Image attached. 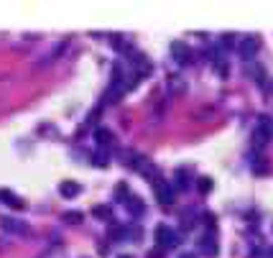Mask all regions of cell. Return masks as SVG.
I'll use <instances>...</instances> for the list:
<instances>
[{"instance_id": "17", "label": "cell", "mask_w": 273, "mask_h": 258, "mask_svg": "<svg viewBox=\"0 0 273 258\" xmlns=\"http://www.w3.org/2000/svg\"><path fill=\"white\" fill-rule=\"evenodd\" d=\"M176 177H179V184H181V187H186V184H189V174H186L184 169H179V171H176Z\"/></svg>"}, {"instance_id": "23", "label": "cell", "mask_w": 273, "mask_h": 258, "mask_svg": "<svg viewBox=\"0 0 273 258\" xmlns=\"http://www.w3.org/2000/svg\"><path fill=\"white\" fill-rule=\"evenodd\" d=\"M120 258H130V255H120Z\"/></svg>"}, {"instance_id": "20", "label": "cell", "mask_w": 273, "mask_h": 258, "mask_svg": "<svg viewBox=\"0 0 273 258\" xmlns=\"http://www.w3.org/2000/svg\"><path fill=\"white\" fill-rule=\"evenodd\" d=\"M164 253V248H156V250H151V258H159Z\"/></svg>"}, {"instance_id": "21", "label": "cell", "mask_w": 273, "mask_h": 258, "mask_svg": "<svg viewBox=\"0 0 273 258\" xmlns=\"http://www.w3.org/2000/svg\"><path fill=\"white\" fill-rule=\"evenodd\" d=\"M179 258H197V255H194V253H181Z\"/></svg>"}, {"instance_id": "24", "label": "cell", "mask_w": 273, "mask_h": 258, "mask_svg": "<svg viewBox=\"0 0 273 258\" xmlns=\"http://www.w3.org/2000/svg\"><path fill=\"white\" fill-rule=\"evenodd\" d=\"M255 258H260V255H255Z\"/></svg>"}, {"instance_id": "15", "label": "cell", "mask_w": 273, "mask_h": 258, "mask_svg": "<svg viewBox=\"0 0 273 258\" xmlns=\"http://www.w3.org/2000/svg\"><path fill=\"white\" fill-rule=\"evenodd\" d=\"M95 166H107L110 164V159H107V153H95Z\"/></svg>"}, {"instance_id": "16", "label": "cell", "mask_w": 273, "mask_h": 258, "mask_svg": "<svg viewBox=\"0 0 273 258\" xmlns=\"http://www.w3.org/2000/svg\"><path fill=\"white\" fill-rule=\"evenodd\" d=\"M215 64H217V72H220V77H227V72H230V67H227L225 62H220V59H215Z\"/></svg>"}, {"instance_id": "13", "label": "cell", "mask_w": 273, "mask_h": 258, "mask_svg": "<svg viewBox=\"0 0 273 258\" xmlns=\"http://www.w3.org/2000/svg\"><path fill=\"white\" fill-rule=\"evenodd\" d=\"M61 218H64V223H69V225H77V223L82 220V212H64Z\"/></svg>"}, {"instance_id": "14", "label": "cell", "mask_w": 273, "mask_h": 258, "mask_svg": "<svg viewBox=\"0 0 273 258\" xmlns=\"http://www.w3.org/2000/svg\"><path fill=\"white\" fill-rule=\"evenodd\" d=\"M115 199H120V202H128V199H130L125 184H118V187H115Z\"/></svg>"}, {"instance_id": "2", "label": "cell", "mask_w": 273, "mask_h": 258, "mask_svg": "<svg viewBox=\"0 0 273 258\" xmlns=\"http://www.w3.org/2000/svg\"><path fill=\"white\" fill-rule=\"evenodd\" d=\"M151 184H153V192H156V197H159V202H161V204H174V189L166 184V179L156 177Z\"/></svg>"}, {"instance_id": "7", "label": "cell", "mask_w": 273, "mask_h": 258, "mask_svg": "<svg viewBox=\"0 0 273 258\" xmlns=\"http://www.w3.org/2000/svg\"><path fill=\"white\" fill-rule=\"evenodd\" d=\"M125 207H128V212L133 215V218H141V215L146 212V204L141 202V197H130V199L125 202Z\"/></svg>"}, {"instance_id": "6", "label": "cell", "mask_w": 273, "mask_h": 258, "mask_svg": "<svg viewBox=\"0 0 273 258\" xmlns=\"http://www.w3.org/2000/svg\"><path fill=\"white\" fill-rule=\"evenodd\" d=\"M199 248H202L204 253H210V255H215V253H217V238H215V228H210V233H204V238L199 240Z\"/></svg>"}, {"instance_id": "1", "label": "cell", "mask_w": 273, "mask_h": 258, "mask_svg": "<svg viewBox=\"0 0 273 258\" xmlns=\"http://www.w3.org/2000/svg\"><path fill=\"white\" fill-rule=\"evenodd\" d=\"M156 245L159 248H164V250H169V248H176L179 245V235H176V230L174 228H169V225H156Z\"/></svg>"}, {"instance_id": "19", "label": "cell", "mask_w": 273, "mask_h": 258, "mask_svg": "<svg viewBox=\"0 0 273 258\" xmlns=\"http://www.w3.org/2000/svg\"><path fill=\"white\" fill-rule=\"evenodd\" d=\"M199 189H202V192H210V189H212V182H210V179H199Z\"/></svg>"}, {"instance_id": "10", "label": "cell", "mask_w": 273, "mask_h": 258, "mask_svg": "<svg viewBox=\"0 0 273 258\" xmlns=\"http://www.w3.org/2000/svg\"><path fill=\"white\" fill-rule=\"evenodd\" d=\"M0 199H3L6 204H11V207H16V210L23 207V199H16V194L11 189H0Z\"/></svg>"}, {"instance_id": "18", "label": "cell", "mask_w": 273, "mask_h": 258, "mask_svg": "<svg viewBox=\"0 0 273 258\" xmlns=\"http://www.w3.org/2000/svg\"><path fill=\"white\" fill-rule=\"evenodd\" d=\"M125 235V228H112V240H123Z\"/></svg>"}, {"instance_id": "12", "label": "cell", "mask_w": 273, "mask_h": 258, "mask_svg": "<svg viewBox=\"0 0 273 258\" xmlns=\"http://www.w3.org/2000/svg\"><path fill=\"white\" fill-rule=\"evenodd\" d=\"M92 215L97 220H110V207H105V204H95L92 207Z\"/></svg>"}, {"instance_id": "11", "label": "cell", "mask_w": 273, "mask_h": 258, "mask_svg": "<svg viewBox=\"0 0 273 258\" xmlns=\"http://www.w3.org/2000/svg\"><path fill=\"white\" fill-rule=\"evenodd\" d=\"M95 138H97V143H100V146L112 143V133L107 131V128H97V131H95Z\"/></svg>"}, {"instance_id": "4", "label": "cell", "mask_w": 273, "mask_h": 258, "mask_svg": "<svg viewBox=\"0 0 273 258\" xmlns=\"http://www.w3.org/2000/svg\"><path fill=\"white\" fill-rule=\"evenodd\" d=\"M0 228L8 230V233H18V235H28L31 233L28 223H23L21 218H0Z\"/></svg>"}, {"instance_id": "9", "label": "cell", "mask_w": 273, "mask_h": 258, "mask_svg": "<svg viewBox=\"0 0 273 258\" xmlns=\"http://www.w3.org/2000/svg\"><path fill=\"white\" fill-rule=\"evenodd\" d=\"M258 131H260V133L270 141V138H273V120H270V118H265V115H260V120H258Z\"/></svg>"}, {"instance_id": "3", "label": "cell", "mask_w": 273, "mask_h": 258, "mask_svg": "<svg viewBox=\"0 0 273 258\" xmlns=\"http://www.w3.org/2000/svg\"><path fill=\"white\" fill-rule=\"evenodd\" d=\"M258 49H260V38L258 36H245L243 41H240V44H238V51H240V57L243 59H253L255 54H258Z\"/></svg>"}, {"instance_id": "5", "label": "cell", "mask_w": 273, "mask_h": 258, "mask_svg": "<svg viewBox=\"0 0 273 258\" xmlns=\"http://www.w3.org/2000/svg\"><path fill=\"white\" fill-rule=\"evenodd\" d=\"M171 54L176 64H189L191 62V49L184 44V41H171Z\"/></svg>"}, {"instance_id": "22", "label": "cell", "mask_w": 273, "mask_h": 258, "mask_svg": "<svg viewBox=\"0 0 273 258\" xmlns=\"http://www.w3.org/2000/svg\"><path fill=\"white\" fill-rule=\"evenodd\" d=\"M268 255H270V258H273V248H270V253H268Z\"/></svg>"}, {"instance_id": "8", "label": "cell", "mask_w": 273, "mask_h": 258, "mask_svg": "<svg viewBox=\"0 0 273 258\" xmlns=\"http://www.w3.org/2000/svg\"><path fill=\"white\" fill-rule=\"evenodd\" d=\"M59 192H61L64 197H69V199H72V197H77V194L82 192V187L77 184V182H61V184H59Z\"/></svg>"}]
</instances>
